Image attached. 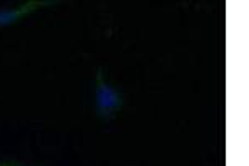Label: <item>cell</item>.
Masks as SVG:
<instances>
[{
	"mask_svg": "<svg viewBox=\"0 0 249 166\" xmlns=\"http://www.w3.org/2000/svg\"><path fill=\"white\" fill-rule=\"evenodd\" d=\"M95 103H96V113L102 120L110 121L115 118L116 113L122 110L123 98L118 90H115L110 83L103 78V70H96V83H95Z\"/></svg>",
	"mask_w": 249,
	"mask_h": 166,
	"instance_id": "obj_1",
	"label": "cell"
},
{
	"mask_svg": "<svg viewBox=\"0 0 249 166\" xmlns=\"http://www.w3.org/2000/svg\"><path fill=\"white\" fill-rule=\"evenodd\" d=\"M0 166H20V165H15V163H3V161H2V163H0Z\"/></svg>",
	"mask_w": 249,
	"mask_h": 166,
	"instance_id": "obj_3",
	"label": "cell"
},
{
	"mask_svg": "<svg viewBox=\"0 0 249 166\" xmlns=\"http://www.w3.org/2000/svg\"><path fill=\"white\" fill-rule=\"evenodd\" d=\"M53 2H38V0H30L15 9H2L0 10V27H9L12 23H17L20 18L32 14L34 10L42 9L45 5H52Z\"/></svg>",
	"mask_w": 249,
	"mask_h": 166,
	"instance_id": "obj_2",
	"label": "cell"
}]
</instances>
